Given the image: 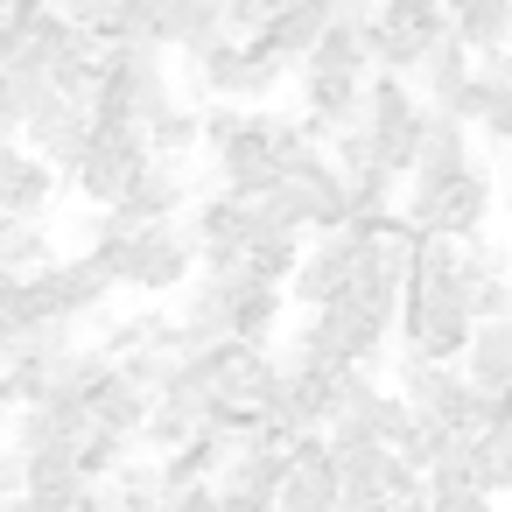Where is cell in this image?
Masks as SVG:
<instances>
[{"label": "cell", "mask_w": 512, "mask_h": 512, "mask_svg": "<svg viewBox=\"0 0 512 512\" xmlns=\"http://www.w3.org/2000/svg\"><path fill=\"white\" fill-rule=\"evenodd\" d=\"M141 169H148V134H141V127H106V120H92V141H85V155L64 169V190L85 197L92 211H106V204H120V197L134 190Z\"/></svg>", "instance_id": "cell-4"}, {"label": "cell", "mask_w": 512, "mask_h": 512, "mask_svg": "<svg viewBox=\"0 0 512 512\" xmlns=\"http://www.w3.org/2000/svg\"><path fill=\"white\" fill-rule=\"evenodd\" d=\"M449 29L463 36L470 57H498L512 50V0H442Z\"/></svg>", "instance_id": "cell-13"}, {"label": "cell", "mask_w": 512, "mask_h": 512, "mask_svg": "<svg viewBox=\"0 0 512 512\" xmlns=\"http://www.w3.org/2000/svg\"><path fill=\"white\" fill-rule=\"evenodd\" d=\"M379 15L393 22V29H407V36H435V29H449V15H442V0H379Z\"/></svg>", "instance_id": "cell-17"}, {"label": "cell", "mask_w": 512, "mask_h": 512, "mask_svg": "<svg viewBox=\"0 0 512 512\" xmlns=\"http://www.w3.org/2000/svg\"><path fill=\"white\" fill-rule=\"evenodd\" d=\"M428 512H498V498H484V491H435Z\"/></svg>", "instance_id": "cell-19"}, {"label": "cell", "mask_w": 512, "mask_h": 512, "mask_svg": "<svg viewBox=\"0 0 512 512\" xmlns=\"http://www.w3.org/2000/svg\"><path fill=\"white\" fill-rule=\"evenodd\" d=\"M0 442H8V414H0Z\"/></svg>", "instance_id": "cell-22"}, {"label": "cell", "mask_w": 512, "mask_h": 512, "mask_svg": "<svg viewBox=\"0 0 512 512\" xmlns=\"http://www.w3.org/2000/svg\"><path fill=\"white\" fill-rule=\"evenodd\" d=\"M148 134V155H176V162H197V148H204V106H190L183 92L141 127Z\"/></svg>", "instance_id": "cell-14"}, {"label": "cell", "mask_w": 512, "mask_h": 512, "mask_svg": "<svg viewBox=\"0 0 512 512\" xmlns=\"http://www.w3.org/2000/svg\"><path fill=\"white\" fill-rule=\"evenodd\" d=\"M85 141H92V106H85V99H71V92H57V85H50V92L29 106V120H22V148H29V155H43L57 176L85 155Z\"/></svg>", "instance_id": "cell-6"}, {"label": "cell", "mask_w": 512, "mask_h": 512, "mask_svg": "<svg viewBox=\"0 0 512 512\" xmlns=\"http://www.w3.org/2000/svg\"><path fill=\"white\" fill-rule=\"evenodd\" d=\"M15 29V0H0V36H8Z\"/></svg>", "instance_id": "cell-21"}, {"label": "cell", "mask_w": 512, "mask_h": 512, "mask_svg": "<svg viewBox=\"0 0 512 512\" xmlns=\"http://www.w3.org/2000/svg\"><path fill=\"white\" fill-rule=\"evenodd\" d=\"M295 92H302V120L323 141L358 127V113H365V78H351V71H295Z\"/></svg>", "instance_id": "cell-9"}, {"label": "cell", "mask_w": 512, "mask_h": 512, "mask_svg": "<svg viewBox=\"0 0 512 512\" xmlns=\"http://www.w3.org/2000/svg\"><path fill=\"white\" fill-rule=\"evenodd\" d=\"M162 512H218V484H183V491H162Z\"/></svg>", "instance_id": "cell-18"}, {"label": "cell", "mask_w": 512, "mask_h": 512, "mask_svg": "<svg viewBox=\"0 0 512 512\" xmlns=\"http://www.w3.org/2000/svg\"><path fill=\"white\" fill-rule=\"evenodd\" d=\"M64 197V176L29 155L22 141H0V218H50V204Z\"/></svg>", "instance_id": "cell-8"}, {"label": "cell", "mask_w": 512, "mask_h": 512, "mask_svg": "<svg viewBox=\"0 0 512 512\" xmlns=\"http://www.w3.org/2000/svg\"><path fill=\"white\" fill-rule=\"evenodd\" d=\"M57 260V239L43 218H0V274H43Z\"/></svg>", "instance_id": "cell-15"}, {"label": "cell", "mask_w": 512, "mask_h": 512, "mask_svg": "<svg viewBox=\"0 0 512 512\" xmlns=\"http://www.w3.org/2000/svg\"><path fill=\"white\" fill-rule=\"evenodd\" d=\"M505 400H512V393H505Z\"/></svg>", "instance_id": "cell-23"}, {"label": "cell", "mask_w": 512, "mask_h": 512, "mask_svg": "<svg viewBox=\"0 0 512 512\" xmlns=\"http://www.w3.org/2000/svg\"><path fill=\"white\" fill-rule=\"evenodd\" d=\"M323 22H330V0H281V8L267 15V29H260V43H267L288 71H302V57H309V43L323 36Z\"/></svg>", "instance_id": "cell-12"}, {"label": "cell", "mask_w": 512, "mask_h": 512, "mask_svg": "<svg viewBox=\"0 0 512 512\" xmlns=\"http://www.w3.org/2000/svg\"><path fill=\"white\" fill-rule=\"evenodd\" d=\"M470 71H477V57L463 50V36H456V29H435V36L421 43V57H414V78H407V85L421 92V106H449Z\"/></svg>", "instance_id": "cell-10"}, {"label": "cell", "mask_w": 512, "mask_h": 512, "mask_svg": "<svg viewBox=\"0 0 512 512\" xmlns=\"http://www.w3.org/2000/svg\"><path fill=\"white\" fill-rule=\"evenodd\" d=\"M218 512H274V505H246V498H225L218 491Z\"/></svg>", "instance_id": "cell-20"}, {"label": "cell", "mask_w": 512, "mask_h": 512, "mask_svg": "<svg viewBox=\"0 0 512 512\" xmlns=\"http://www.w3.org/2000/svg\"><path fill=\"white\" fill-rule=\"evenodd\" d=\"M302 71H351V78H372V64H365V43H358V29H351V22H323V36L309 43Z\"/></svg>", "instance_id": "cell-16"}, {"label": "cell", "mask_w": 512, "mask_h": 512, "mask_svg": "<svg viewBox=\"0 0 512 512\" xmlns=\"http://www.w3.org/2000/svg\"><path fill=\"white\" fill-rule=\"evenodd\" d=\"M204 190H211V176H197L190 162H176V155H148V169L134 176V190L120 197V211H127L134 225H148V218H183Z\"/></svg>", "instance_id": "cell-7"}, {"label": "cell", "mask_w": 512, "mask_h": 512, "mask_svg": "<svg viewBox=\"0 0 512 512\" xmlns=\"http://www.w3.org/2000/svg\"><path fill=\"white\" fill-rule=\"evenodd\" d=\"M421 120H428V106H421V92H414L407 78H386V71L365 78V113H358V127H365L372 162H379L386 176H407V169H414Z\"/></svg>", "instance_id": "cell-3"}, {"label": "cell", "mask_w": 512, "mask_h": 512, "mask_svg": "<svg viewBox=\"0 0 512 512\" xmlns=\"http://www.w3.org/2000/svg\"><path fill=\"white\" fill-rule=\"evenodd\" d=\"M470 309L456 295H435V288H400V316H393V351L400 358H435V365H456L463 344H470Z\"/></svg>", "instance_id": "cell-5"}, {"label": "cell", "mask_w": 512, "mask_h": 512, "mask_svg": "<svg viewBox=\"0 0 512 512\" xmlns=\"http://www.w3.org/2000/svg\"><path fill=\"white\" fill-rule=\"evenodd\" d=\"M169 99H176V57L169 50H155V43H113L99 57L92 120H106V127H148Z\"/></svg>", "instance_id": "cell-1"}, {"label": "cell", "mask_w": 512, "mask_h": 512, "mask_svg": "<svg viewBox=\"0 0 512 512\" xmlns=\"http://www.w3.org/2000/svg\"><path fill=\"white\" fill-rule=\"evenodd\" d=\"M456 372L477 386V393H512V316H491V323H477L470 330V344H463V358H456Z\"/></svg>", "instance_id": "cell-11"}, {"label": "cell", "mask_w": 512, "mask_h": 512, "mask_svg": "<svg viewBox=\"0 0 512 512\" xmlns=\"http://www.w3.org/2000/svg\"><path fill=\"white\" fill-rule=\"evenodd\" d=\"M85 253H99L113 267V281L134 288V295H176L197 274V232H190V218H148L127 239H106V246H85Z\"/></svg>", "instance_id": "cell-2"}]
</instances>
